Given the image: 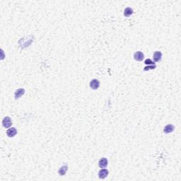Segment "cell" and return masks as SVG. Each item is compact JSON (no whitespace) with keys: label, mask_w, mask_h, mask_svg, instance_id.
I'll return each instance as SVG.
<instances>
[{"label":"cell","mask_w":181,"mask_h":181,"mask_svg":"<svg viewBox=\"0 0 181 181\" xmlns=\"http://www.w3.org/2000/svg\"><path fill=\"white\" fill-rule=\"evenodd\" d=\"M144 58V53L141 51H137L134 53V59L137 62H141Z\"/></svg>","instance_id":"6da1fadb"},{"label":"cell","mask_w":181,"mask_h":181,"mask_svg":"<svg viewBox=\"0 0 181 181\" xmlns=\"http://www.w3.org/2000/svg\"><path fill=\"white\" fill-rule=\"evenodd\" d=\"M89 86L90 88H92L93 90H97L100 86V82L96 79H92L90 82Z\"/></svg>","instance_id":"7a4b0ae2"},{"label":"cell","mask_w":181,"mask_h":181,"mask_svg":"<svg viewBox=\"0 0 181 181\" xmlns=\"http://www.w3.org/2000/svg\"><path fill=\"white\" fill-rule=\"evenodd\" d=\"M11 124H12V121H11V118L9 117L6 116L3 119L2 125L4 128H9L11 126Z\"/></svg>","instance_id":"3957f363"},{"label":"cell","mask_w":181,"mask_h":181,"mask_svg":"<svg viewBox=\"0 0 181 181\" xmlns=\"http://www.w3.org/2000/svg\"><path fill=\"white\" fill-rule=\"evenodd\" d=\"M17 134V130L15 127H9L8 130H6V135L8 137H14Z\"/></svg>","instance_id":"277c9868"},{"label":"cell","mask_w":181,"mask_h":181,"mask_svg":"<svg viewBox=\"0 0 181 181\" xmlns=\"http://www.w3.org/2000/svg\"><path fill=\"white\" fill-rule=\"evenodd\" d=\"M108 161L106 158H101L98 161V166L101 168H105L107 166Z\"/></svg>","instance_id":"5b68a950"},{"label":"cell","mask_w":181,"mask_h":181,"mask_svg":"<svg viewBox=\"0 0 181 181\" xmlns=\"http://www.w3.org/2000/svg\"><path fill=\"white\" fill-rule=\"evenodd\" d=\"M109 173V171L107 170L106 168H101V170H100V171L98 172V177L101 179H104L107 177Z\"/></svg>","instance_id":"8992f818"},{"label":"cell","mask_w":181,"mask_h":181,"mask_svg":"<svg viewBox=\"0 0 181 181\" xmlns=\"http://www.w3.org/2000/svg\"><path fill=\"white\" fill-rule=\"evenodd\" d=\"M153 61L155 62H160L162 59V53H161L160 51H156L153 53Z\"/></svg>","instance_id":"52a82bcc"},{"label":"cell","mask_w":181,"mask_h":181,"mask_svg":"<svg viewBox=\"0 0 181 181\" xmlns=\"http://www.w3.org/2000/svg\"><path fill=\"white\" fill-rule=\"evenodd\" d=\"M175 129V127L172 124H167L166 126H165L164 128V132L166 134H169V133L173 132V130Z\"/></svg>","instance_id":"ba28073f"},{"label":"cell","mask_w":181,"mask_h":181,"mask_svg":"<svg viewBox=\"0 0 181 181\" xmlns=\"http://www.w3.org/2000/svg\"><path fill=\"white\" fill-rule=\"evenodd\" d=\"M24 93H25V90H24L23 88H19V89H17V90L15 91V93H14L15 98H20Z\"/></svg>","instance_id":"9c48e42d"},{"label":"cell","mask_w":181,"mask_h":181,"mask_svg":"<svg viewBox=\"0 0 181 181\" xmlns=\"http://www.w3.org/2000/svg\"><path fill=\"white\" fill-rule=\"evenodd\" d=\"M67 165H64V166H62L59 168V170H58V173H59L60 175H65V174L67 173Z\"/></svg>","instance_id":"30bf717a"},{"label":"cell","mask_w":181,"mask_h":181,"mask_svg":"<svg viewBox=\"0 0 181 181\" xmlns=\"http://www.w3.org/2000/svg\"><path fill=\"white\" fill-rule=\"evenodd\" d=\"M133 14V9L130 7H127L124 10V16L125 17H129Z\"/></svg>","instance_id":"8fae6325"},{"label":"cell","mask_w":181,"mask_h":181,"mask_svg":"<svg viewBox=\"0 0 181 181\" xmlns=\"http://www.w3.org/2000/svg\"><path fill=\"white\" fill-rule=\"evenodd\" d=\"M156 67V65H149V66H147V67H145L144 69V71H149L151 70V69H154Z\"/></svg>","instance_id":"7c38bea8"},{"label":"cell","mask_w":181,"mask_h":181,"mask_svg":"<svg viewBox=\"0 0 181 181\" xmlns=\"http://www.w3.org/2000/svg\"><path fill=\"white\" fill-rule=\"evenodd\" d=\"M144 63L147 65H154L155 62H153L151 59H147L144 61Z\"/></svg>","instance_id":"4fadbf2b"}]
</instances>
